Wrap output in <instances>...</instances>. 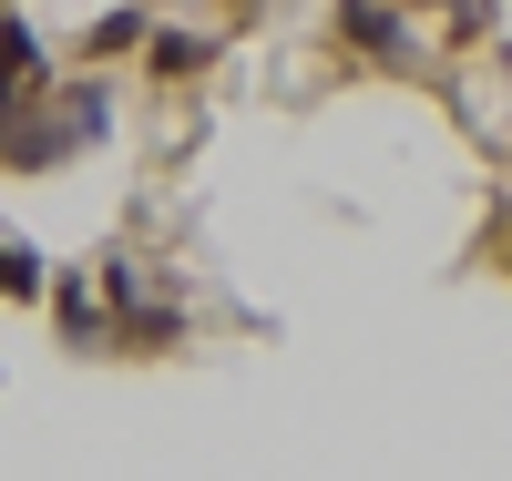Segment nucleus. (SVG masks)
<instances>
[{
    "label": "nucleus",
    "mask_w": 512,
    "mask_h": 481,
    "mask_svg": "<svg viewBox=\"0 0 512 481\" xmlns=\"http://www.w3.org/2000/svg\"><path fill=\"white\" fill-rule=\"evenodd\" d=\"M338 41H349L359 62H379V72H410L420 62V41H410V21L390 11V0H338Z\"/></svg>",
    "instance_id": "obj_1"
},
{
    "label": "nucleus",
    "mask_w": 512,
    "mask_h": 481,
    "mask_svg": "<svg viewBox=\"0 0 512 481\" xmlns=\"http://www.w3.org/2000/svg\"><path fill=\"white\" fill-rule=\"evenodd\" d=\"M144 52H154L164 82H195L205 62H216V31H144Z\"/></svg>",
    "instance_id": "obj_2"
},
{
    "label": "nucleus",
    "mask_w": 512,
    "mask_h": 481,
    "mask_svg": "<svg viewBox=\"0 0 512 481\" xmlns=\"http://www.w3.org/2000/svg\"><path fill=\"white\" fill-rule=\"evenodd\" d=\"M0 72H11L21 93H41V72H52V62H41V31H31V21H0Z\"/></svg>",
    "instance_id": "obj_3"
},
{
    "label": "nucleus",
    "mask_w": 512,
    "mask_h": 481,
    "mask_svg": "<svg viewBox=\"0 0 512 481\" xmlns=\"http://www.w3.org/2000/svg\"><path fill=\"white\" fill-rule=\"evenodd\" d=\"M144 31H154V11H103L93 31H82V52H93V62H113V52H134Z\"/></svg>",
    "instance_id": "obj_4"
},
{
    "label": "nucleus",
    "mask_w": 512,
    "mask_h": 481,
    "mask_svg": "<svg viewBox=\"0 0 512 481\" xmlns=\"http://www.w3.org/2000/svg\"><path fill=\"white\" fill-rule=\"evenodd\" d=\"M0 297H41V246H11V236H0Z\"/></svg>",
    "instance_id": "obj_5"
},
{
    "label": "nucleus",
    "mask_w": 512,
    "mask_h": 481,
    "mask_svg": "<svg viewBox=\"0 0 512 481\" xmlns=\"http://www.w3.org/2000/svg\"><path fill=\"white\" fill-rule=\"evenodd\" d=\"M175 328H185L175 308H144V297H123V338H134V348H164Z\"/></svg>",
    "instance_id": "obj_6"
},
{
    "label": "nucleus",
    "mask_w": 512,
    "mask_h": 481,
    "mask_svg": "<svg viewBox=\"0 0 512 481\" xmlns=\"http://www.w3.org/2000/svg\"><path fill=\"white\" fill-rule=\"evenodd\" d=\"M62 338L93 348V277H62Z\"/></svg>",
    "instance_id": "obj_7"
},
{
    "label": "nucleus",
    "mask_w": 512,
    "mask_h": 481,
    "mask_svg": "<svg viewBox=\"0 0 512 481\" xmlns=\"http://www.w3.org/2000/svg\"><path fill=\"white\" fill-rule=\"evenodd\" d=\"M93 287H103V308H123V297H134V256L103 246V256H93Z\"/></svg>",
    "instance_id": "obj_8"
}]
</instances>
